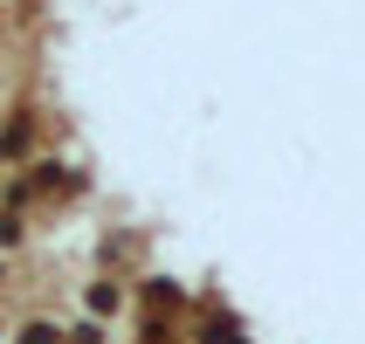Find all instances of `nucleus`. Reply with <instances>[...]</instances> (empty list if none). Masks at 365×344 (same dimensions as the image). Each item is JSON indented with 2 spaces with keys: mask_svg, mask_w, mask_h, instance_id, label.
Instances as JSON below:
<instances>
[{
  "mask_svg": "<svg viewBox=\"0 0 365 344\" xmlns=\"http://www.w3.org/2000/svg\"><path fill=\"white\" fill-rule=\"evenodd\" d=\"M200 344H248V338H242V324H235V317H207Z\"/></svg>",
  "mask_w": 365,
  "mask_h": 344,
  "instance_id": "nucleus-1",
  "label": "nucleus"
},
{
  "mask_svg": "<svg viewBox=\"0 0 365 344\" xmlns=\"http://www.w3.org/2000/svg\"><path fill=\"white\" fill-rule=\"evenodd\" d=\"M21 344H62V330L56 324H28V330H21Z\"/></svg>",
  "mask_w": 365,
  "mask_h": 344,
  "instance_id": "nucleus-2",
  "label": "nucleus"
}]
</instances>
